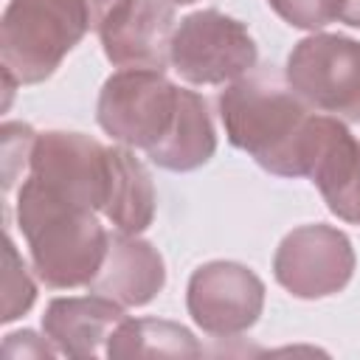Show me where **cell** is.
Segmentation results:
<instances>
[{
	"label": "cell",
	"mask_w": 360,
	"mask_h": 360,
	"mask_svg": "<svg viewBox=\"0 0 360 360\" xmlns=\"http://www.w3.org/2000/svg\"><path fill=\"white\" fill-rule=\"evenodd\" d=\"M98 37L112 65L163 70L172 62L174 8L166 0H121L98 22Z\"/></svg>",
	"instance_id": "30bf717a"
},
{
	"label": "cell",
	"mask_w": 360,
	"mask_h": 360,
	"mask_svg": "<svg viewBox=\"0 0 360 360\" xmlns=\"http://www.w3.org/2000/svg\"><path fill=\"white\" fill-rule=\"evenodd\" d=\"M273 273L295 298H326L349 284L354 273V250L343 231L329 225H304L281 239Z\"/></svg>",
	"instance_id": "52a82bcc"
},
{
	"label": "cell",
	"mask_w": 360,
	"mask_h": 360,
	"mask_svg": "<svg viewBox=\"0 0 360 360\" xmlns=\"http://www.w3.org/2000/svg\"><path fill=\"white\" fill-rule=\"evenodd\" d=\"M267 3L284 22L307 31L340 20V8H343V0H267Z\"/></svg>",
	"instance_id": "ac0fdd59"
},
{
	"label": "cell",
	"mask_w": 360,
	"mask_h": 360,
	"mask_svg": "<svg viewBox=\"0 0 360 360\" xmlns=\"http://www.w3.org/2000/svg\"><path fill=\"white\" fill-rule=\"evenodd\" d=\"M200 343L194 335L172 321L138 318L121 321L107 340V357L127 360V357H200Z\"/></svg>",
	"instance_id": "9a60e30c"
},
{
	"label": "cell",
	"mask_w": 360,
	"mask_h": 360,
	"mask_svg": "<svg viewBox=\"0 0 360 360\" xmlns=\"http://www.w3.org/2000/svg\"><path fill=\"white\" fill-rule=\"evenodd\" d=\"M110 155V186L104 200V217L115 231L138 236L155 219V186L146 166L127 149L112 146Z\"/></svg>",
	"instance_id": "5bb4252c"
},
{
	"label": "cell",
	"mask_w": 360,
	"mask_h": 360,
	"mask_svg": "<svg viewBox=\"0 0 360 360\" xmlns=\"http://www.w3.org/2000/svg\"><path fill=\"white\" fill-rule=\"evenodd\" d=\"M214 149H217V135L205 101L194 90L180 87L172 129L158 146L146 152L149 160L169 172H191L202 166L214 155Z\"/></svg>",
	"instance_id": "4fadbf2b"
},
{
	"label": "cell",
	"mask_w": 360,
	"mask_h": 360,
	"mask_svg": "<svg viewBox=\"0 0 360 360\" xmlns=\"http://www.w3.org/2000/svg\"><path fill=\"white\" fill-rule=\"evenodd\" d=\"M318 191L323 194L332 214L360 225V141L354 143L349 158L318 183Z\"/></svg>",
	"instance_id": "2e32d148"
},
{
	"label": "cell",
	"mask_w": 360,
	"mask_h": 360,
	"mask_svg": "<svg viewBox=\"0 0 360 360\" xmlns=\"http://www.w3.org/2000/svg\"><path fill=\"white\" fill-rule=\"evenodd\" d=\"M84 3H87V11H90V25L98 28V22H101L121 0H84Z\"/></svg>",
	"instance_id": "44dd1931"
},
{
	"label": "cell",
	"mask_w": 360,
	"mask_h": 360,
	"mask_svg": "<svg viewBox=\"0 0 360 360\" xmlns=\"http://www.w3.org/2000/svg\"><path fill=\"white\" fill-rule=\"evenodd\" d=\"M6 357H53L59 349L48 346L45 340H39L34 332H14L6 338V346H3Z\"/></svg>",
	"instance_id": "ffe728a7"
},
{
	"label": "cell",
	"mask_w": 360,
	"mask_h": 360,
	"mask_svg": "<svg viewBox=\"0 0 360 360\" xmlns=\"http://www.w3.org/2000/svg\"><path fill=\"white\" fill-rule=\"evenodd\" d=\"M340 20L346 25H354L360 28V0H343V8H340Z\"/></svg>",
	"instance_id": "7402d4cb"
},
{
	"label": "cell",
	"mask_w": 360,
	"mask_h": 360,
	"mask_svg": "<svg viewBox=\"0 0 360 360\" xmlns=\"http://www.w3.org/2000/svg\"><path fill=\"white\" fill-rule=\"evenodd\" d=\"M256 42L250 31L214 8L180 20L172 39V65L191 84H225L256 68Z\"/></svg>",
	"instance_id": "5b68a950"
},
{
	"label": "cell",
	"mask_w": 360,
	"mask_h": 360,
	"mask_svg": "<svg viewBox=\"0 0 360 360\" xmlns=\"http://www.w3.org/2000/svg\"><path fill=\"white\" fill-rule=\"evenodd\" d=\"M31 177L65 200L101 211L110 186L107 146L82 132H42L31 152Z\"/></svg>",
	"instance_id": "ba28073f"
},
{
	"label": "cell",
	"mask_w": 360,
	"mask_h": 360,
	"mask_svg": "<svg viewBox=\"0 0 360 360\" xmlns=\"http://www.w3.org/2000/svg\"><path fill=\"white\" fill-rule=\"evenodd\" d=\"M309 115V104L276 68L250 70L219 93L228 141L281 177H295V152Z\"/></svg>",
	"instance_id": "7a4b0ae2"
},
{
	"label": "cell",
	"mask_w": 360,
	"mask_h": 360,
	"mask_svg": "<svg viewBox=\"0 0 360 360\" xmlns=\"http://www.w3.org/2000/svg\"><path fill=\"white\" fill-rule=\"evenodd\" d=\"M0 141H3V180H6V191H8L14 186L20 169L25 163H31L37 132L28 124H3Z\"/></svg>",
	"instance_id": "d6986e66"
},
{
	"label": "cell",
	"mask_w": 360,
	"mask_h": 360,
	"mask_svg": "<svg viewBox=\"0 0 360 360\" xmlns=\"http://www.w3.org/2000/svg\"><path fill=\"white\" fill-rule=\"evenodd\" d=\"M37 298V287L14 248V242L6 236V250H3V321H14L22 312L31 309Z\"/></svg>",
	"instance_id": "e0dca14e"
},
{
	"label": "cell",
	"mask_w": 360,
	"mask_h": 360,
	"mask_svg": "<svg viewBox=\"0 0 360 360\" xmlns=\"http://www.w3.org/2000/svg\"><path fill=\"white\" fill-rule=\"evenodd\" d=\"M127 321L124 307L107 295L53 298L42 315L45 338L68 357H96L115 326Z\"/></svg>",
	"instance_id": "7c38bea8"
},
{
	"label": "cell",
	"mask_w": 360,
	"mask_h": 360,
	"mask_svg": "<svg viewBox=\"0 0 360 360\" xmlns=\"http://www.w3.org/2000/svg\"><path fill=\"white\" fill-rule=\"evenodd\" d=\"M90 28L84 0H8L0 20L3 70L17 84L45 82Z\"/></svg>",
	"instance_id": "3957f363"
},
{
	"label": "cell",
	"mask_w": 360,
	"mask_h": 360,
	"mask_svg": "<svg viewBox=\"0 0 360 360\" xmlns=\"http://www.w3.org/2000/svg\"><path fill=\"white\" fill-rule=\"evenodd\" d=\"M166 281V267L160 253L132 233H115L107 242L104 262L90 281V292L107 295L121 307L149 304Z\"/></svg>",
	"instance_id": "8fae6325"
},
{
	"label": "cell",
	"mask_w": 360,
	"mask_h": 360,
	"mask_svg": "<svg viewBox=\"0 0 360 360\" xmlns=\"http://www.w3.org/2000/svg\"><path fill=\"white\" fill-rule=\"evenodd\" d=\"M180 87L163 70L124 68L112 73L98 93V124L124 146L149 152L172 129Z\"/></svg>",
	"instance_id": "277c9868"
},
{
	"label": "cell",
	"mask_w": 360,
	"mask_h": 360,
	"mask_svg": "<svg viewBox=\"0 0 360 360\" xmlns=\"http://www.w3.org/2000/svg\"><path fill=\"white\" fill-rule=\"evenodd\" d=\"M17 222L31 248L34 270L48 287H90L110 242L96 211L28 177L17 197Z\"/></svg>",
	"instance_id": "6da1fadb"
},
{
	"label": "cell",
	"mask_w": 360,
	"mask_h": 360,
	"mask_svg": "<svg viewBox=\"0 0 360 360\" xmlns=\"http://www.w3.org/2000/svg\"><path fill=\"white\" fill-rule=\"evenodd\" d=\"M188 315L214 335L231 338L250 329L264 307V284L253 270L236 262H208L188 278Z\"/></svg>",
	"instance_id": "9c48e42d"
},
{
	"label": "cell",
	"mask_w": 360,
	"mask_h": 360,
	"mask_svg": "<svg viewBox=\"0 0 360 360\" xmlns=\"http://www.w3.org/2000/svg\"><path fill=\"white\" fill-rule=\"evenodd\" d=\"M169 3H180V6H186V3H194V0H169Z\"/></svg>",
	"instance_id": "603a6c76"
},
{
	"label": "cell",
	"mask_w": 360,
	"mask_h": 360,
	"mask_svg": "<svg viewBox=\"0 0 360 360\" xmlns=\"http://www.w3.org/2000/svg\"><path fill=\"white\" fill-rule=\"evenodd\" d=\"M287 82L315 110L360 121V42L338 34L301 39L287 59Z\"/></svg>",
	"instance_id": "8992f818"
}]
</instances>
